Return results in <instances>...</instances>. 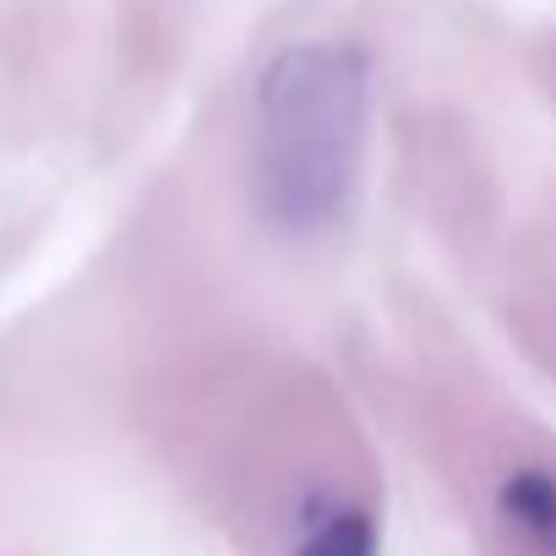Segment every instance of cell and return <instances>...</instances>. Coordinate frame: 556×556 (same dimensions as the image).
<instances>
[{"mask_svg":"<svg viewBox=\"0 0 556 556\" xmlns=\"http://www.w3.org/2000/svg\"><path fill=\"white\" fill-rule=\"evenodd\" d=\"M290 556H377V518L361 502L323 491L301 507V534Z\"/></svg>","mask_w":556,"mask_h":556,"instance_id":"cell-3","label":"cell"},{"mask_svg":"<svg viewBox=\"0 0 556 556\" xmlns=\"http://www.w3.org/2000/svg\"><path fill=\"white\" fill-rule=\"evenodd\" d=\"M366 148V61L350 45H295L256 88V197L262 213L317 235L344 218Z\"/></svg>","mask_w":556,"mask_h":556,"instance_id":"cell-1","label":"cell"},{"mask_svg":"<svg viewBox=\"0 0 556 556\" xmlns=\"http://www.w3.org/2000/svg\"><path fill=\"white\" fill-rule=\"evenodd\" d=\"M496 518L529 556H556V469L523 464L496 485Z\"/></svg>","mask_w":556,"mask_h":556,"instance_id":"cell-2","label":"cell"}]
</instances>
